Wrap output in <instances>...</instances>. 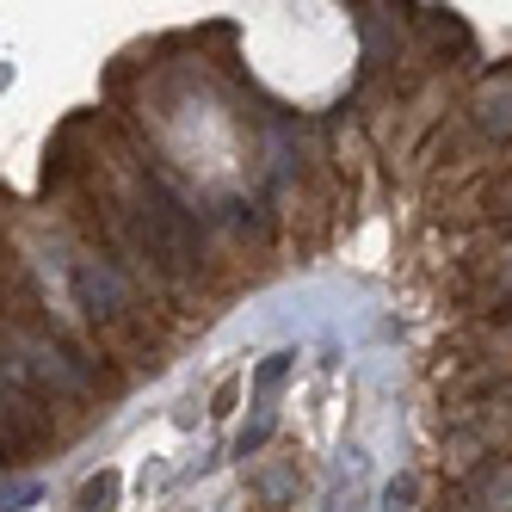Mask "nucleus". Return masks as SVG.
Listing matches in <instances>:
<instances>
[{
    "mask_svg": "<svg viewBox=\"0 0 512 512\" xmlns=\"http://www.w3.org/2000/svg\"><path fill=\"white\" fill-rule=\"evenodd\" d=\"M118 488H124L118 469H99L93 482L81 488V512H112V506H118Z\"/></svg>",
    "mask_w": 512,
    "mask_h": 512,
    "instance_id": "20e7f679",
    "label": "nucleus"
},
{
    "mask_svg": "<svg viewBox=\"0 0 512 512\" xmlns=\"http://www.w3.org/2000/svg\"><path fill=\"white\" fill-rule=\"evenodd\" d=\"M75 303L93 315V321H118L130 309V284L105 266V260H75Z\"/></svg>",
    "mask_w": 512,
    "mask_h": 512,
    "instance_id": "f03ea898",
    "label": "nucleus"
},
{
    "mask_svg": "<svg viewBox=\"0 0 512 512\" xmlns=\"http://www.w3.org/2000/svg\"><path fill=\"white\" fill-rule=\"evenodd\" d=\"M44 500V482H0V512H25Z\"/></svg>",
    "mask_w": 512,
    "mask_h": 512,
    "instance_id": "39448f33",
    "label": "nucleus"
},
{
    "mask_svg": "<svg viewBox=\"0 0 512 512\" xmlns=\"http://www.w3.org/2000/svg\"><path fill=\"white\" fill-rule=\"evenodd\" d=\"M50 401H38L31 389H0V457H31L50 445Z\"/></svg>",
    "mask_w": 512,
    "mask_h": 512,
    "instance_id": "f257e3e1",
    "label": "nucleus"
},
{
    "mask_svg": "<svg viewBox=\"0 0 512 512\" xmlns=\"http://www.w3.org/2000/svg\"><path fill=\"white\" fill-rule=\"evenodd\" d=\"M266 438H272V414H260V420H253V426L235 438V457H253V451L266 445Z\"/></svg>",
    "mask_w": 512,
    "mask_h": 512,
    "instance_id": "423d86ee",
    "label": "nucleus"
},
{
    "mask_svg": "<svg viewBox=\"0 0 512 512\" xmlns=\"http://www.w3.org/2000/svg\"><path fill=\"white\" fill-rule=\"evenodd\" d=\"M290 364H297V352H272L260 371H253V408L272 414V401H278V383L290 377Z\"/></svg>",
    "mask_w": 512,
    "mask_h": 512,
    "instance_id": "7ed1b4c3",
    "label": "nucleus"
}]
</instances>
